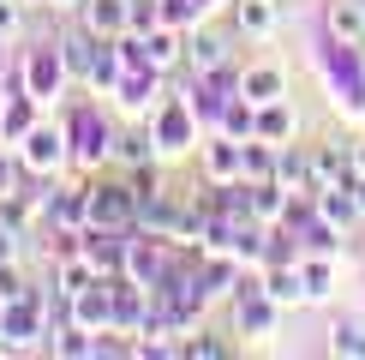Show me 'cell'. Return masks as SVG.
<instances>
[{
  "label": "cell",
  "mask_w": 365,
  "mask_h": 360,
  "mask_svg": "<svg viewBox=\"0 0 365 360\" xmlns=\"http://www.w3.org/2000/svg\"><path fill=\"white\" fill-rule=\"evenodd\" d=\"M48 6H72V0H48Z\"/></svg>",
  "instance_id": "cell-33"
},
{
  "label": "cell",
  "mask_w": 365,
  "mask_h": 360,
  "mask_svg": "<svg viewBox=\"0 0 365 360\" xmlns=\"http://www.w3.org/2000/svg\"><path fill=\"white\" fill-rule=\"evenodd\" d=\"M6 192H19V162L0 156V199H6Z\"/></svg>",
  "instance_id": "cell-28"
},
{
  "label": "cell",
  "mask_w": 365,
  "mask_h": 360,
  "mask_svg": "<svg viewBox=\"0 0 365 360\" xmlns=\"http://www.w3.org/2000/svg\"><path fill=\"white\" fill-rule=\"evenodd\" d=\"M354 199H359V216H365V174L354 180Z\"/></svg>",
  "instance_id": "cell-31"
},
{
  "label": "cell",
  "mask_w": 365,
  "mask_h": 360,
  "mask_svg": "<svg viewBox=\"0 0 365 360\" xmlns=\"http://www.w3.org/2000/svg\"><path fill=\"white\" fill-rule=\"evenodd\" d=\"M180 66H186L192 79H210V72L227 66V42L216 36V30H192V36H186V60H180Z\"/></svg>",
  "instance_id": "cell-9"
},
{
  "label": "cell",
  "mask_w": 365,
  "mask_h": 360,
  "mask_svg": "<svg viewBox=\"0 0 365 360\" xmlns=\"http://www.w3.org/2000/svg\"><path fill=\"white\" fill-rule=\"evenodd\" d=\"M24 132H30V90H19L0 114V139H24Z\"/></svg>",
  "instance_id": "cell-23"
},
{
  "label": "cell",
  "mask_w": 365,
  "mask_h": 360,
  "mask_svg": "<svg viewBox=\"0 0 365 360\" xmlns=\"http://www.w3.org/2000/svg\"><path fill=\"white\" fill-rule=\"evenodd\" d=\"M114 156H120V162H150V156H162V150H156V132H120V139H114Z\"/></svg>",
  "instance_id": "cell-22"
},
{
  "label": "cell",
  "mask_w": 365,
  "mask_h": 360,
  "mask_svg": "<svg viewBox=\"0 0 365 360\" xmlns=\"http://www.w3.org/2000/svg\"><path fill=\"white\" fill-rule=\"evenodd\" d=\"M96 49H102V36H96V30H72V36L66 42H60V60H66V72H72V79H90V66H96Z\"/></svg>",
  "instance_id": "cell-16"
},
{
  "label": "cell",
  "mask_w": 365,
  "mask_h": 360,
  "mask_svg": "<svg viewBox=\"0 0 365 360\" xmlns=\"http://www.w3.org/2000/svg\"><path fill=\"white\" fill-rule=\"evenodd\" d=\"M84 30H96L102 42L132 30V0H84Z\"/></svg>",
  "instance_id": "cell-11"
},
{
  "label": "cell",
  "mask_w": 365,
  "mask_h": 360,
  "mask_svg": "<svg viewBox=\"0 0 365 360\" xmlns=\"http://www.w3.org/2000/svg\"><path fill=\"white\" fill-rule=\"evenodd\" d=\"M66 312H72V324H84V330H114V276H96V282H84L78 294H66Z\"/></svg>",
  "instance_id": "cell-2"
},
{
  "label": "cell",
  "mask_w": 365,
  "mask_h": 360,
  "mask_svg": "<svg viewBox=\"0 0 365 360\" xmlns=\"http://www.w3.org/2000/svg\"><path fill=\"white\" fill-rule=\"evenodd\" d=\"M264 294L276 300V306H299V300H306V282H299V259H294V264H269Z\"/></svg>",
  "instance_id": "cell-18"
},
{
  "label": "cell",
  "mask_w": 365,
  "mask_h": 360,
  "mask_svg": "<svg viewBox=\"0 0 365 360\" xmlns=\"http://www.w3.org/2000/svg\"><path fill=\"white\" fill-rule=\"evenodd\" d=\"M66 150H72V144H66V132H60V126H30L19 156H24L30 174H54L60 162H66Z\"/></svg>",
  "instance_id": "cell-4"
},
{
  "label": "cell",
  "mask_w": 365,
  "mask_h": 360,
  "mask_svg": "<svg viewBox=\"0 0 365 360\" xmlns=\"http://www.w3.org/2000/svg\"><path fill=\"white\" fill-rule=\"evenodd\" d=\"M156 24H162V6H156V0H132V30H138V36H150Z\"/></svg>",
  "instance_id": "cell-25"
},
{
  "label": "cell",
  "mask_w": 365,
  "mask_h": 360,
  "mask_svg": "<svg viewBox=\"0 0 365 360\" xmlns=\"http://www.w3.org/2000/svg\"><path fill=\"white\" fill-rule=\"evenodd\" d=\"M347 156H354V180L365 174V139H354V144H347Z\"/></svg>",
  "instance_id": "cell-29"
},
{
  "label": "cell",
  "mask_w": 365,
  "mask_h": 360,
  "mask_svg": "<svg viewBox=\"0 0 365 360\" xmlns=\"http://www.w3.org/2000/svg\"><path fill=\"white\" fill-rule=\"evenodd\" d=\"M192 139H197L192 109H186V102H168L162 120H156V150H162V156H180V150H192Z\"/></svg>",
  "instance_id": "cell-10"
},
{
  "label": "cell",
  "mask_w": 365,
  "mask_h": 360,
  "mask_svg": "<svg viewBox=\"0 0 365 360\" xmlns=\"http://www.w3.org/2000/svg\"><path fill=\"white\" fill-rule=\"evenodd\" d=\"M324 30H329L336 49H365V0H329Z\"/></svg>",
  "instance_id": "cell-6"
},
{
  "label": "cell",
  "mask_w": 365,
  "mask_h": 360,
  "mask_svg": "<svg viewBox=\"0 0 365 360\" xmlns=\"http://www.w3.org/2000/svg\"><path fill=\"white\" fill-rule=\"evenodd\" d=\"M246 180H276V144L246 139Z\"/></svg>",
  "instance_id": "cell-21"
},
{
  "label": "cell",
  "mask_w": 365,
  "mask_h": 360,
  "mask_svg": "<svg viewBox=\"0 0 365 360\" xmlns=\"http://www.w3.org/2000/svg\"><path fill=\"white\" fill-rule=\"evenodd\" d=\"M240 96H246L252 109H264V102H282V96H287L282 66H246V72H240Z\"/></svg>",
  "instance_id": "cell-13"
},
{
  "label": "cell",
  "mask_w": 365,
  "mask_h": 360,
  "mask_svg": "<svg viewBox=\"0 0 365 360\" xmlns=\"http://www.w3.org/2000/svg\"><path fill=\"white\" fill-rule=\"evenodd\" d=\"M19 6H24V0H0V36L19 30Z\"/></svg>",
  "instance_id": "cell-27"
},
{
  "label": "cell",
  "mask_w": 365,
  "mask_h": 360,
  "mask_svg": "<svg viewBox=\"0 0 365 360\" xmlns=\"http://www.w3.org/2000/svg\"><path fill=\"white\" fill-rule=\"evenodd\" d=\"M317 186H354V156H347V144H317L312 150V192Z\"/></svg>",
  "instance_id": "cell-8"
},
{
  "label": "cell",
  "mask_w": 365,
  "mask_h": 360,
  "mask_svg": "<svg viewBox=\"0 0 365 360\" xmlns=\"http://www.w3.org/2000/svg\"><path fill=\"white\" fill-rule=\"evenodd\" d=\"M276 186H287V192H312V150L276 144Z\"/></svg>",
  "instance_id": "cell-15"
},
{
  "label": "cell",
  "mask_w": 365,
  "mask_h": 360,
  "mask_svg": "<svg viewBox=\"0 0 365 360\" xmlns=\"http://www.w3.org/2000/svg\"><path fill=\"white\" fill-rule=\"evenodd\" d=\"M24 6H48V0H24Z\"/></svg>",
  "instance_id": "cell-32"
},
{
  "label": "cell",
  "mask_w": 365,
  "mask_h": 360,
  "mask_svg": "<svg viewBox=\"0 0 365 360\" xmlns=\"http://www.w3.org/2000/svg\"><path fill=\"white\" fill-rule=\"evenodd\" d=\"M66 79H72V72H66V60H60V49H30V54H24L19 84L30 90V96H54Z\"/></svg>",
  "instance_id": "cell-5"
},
{
  "label": "cell",
  "mask_w": 365,
  "mask_h": 360,
  "mask_svg": "<svg viewBox=\"0 0 365 360\" xmlns=\"http://www.w3.org/2000/svg\"><path fill=\"white\" fill-rule=\"evenodd\" d=\"M317 216L329 222V229H354V222H365L359 216V199H354V186H317Z\"/></svg>",
  "instance_id": "cell-12"
},
{
  "label": "cell",
  "mask_w": 365,
  "mask_h": 360,
  "mask_svg": "<svg viewBox=\"0 0 365 360\" xmlns=\"http://www.w3.org/2000/svg\"><path fill=\"white\" fill-rule=\"evenodd\" d=\"M234 24L246 30V36H269V30L282 24V0H240V6H234Z\"/></svg>",
  "instance_id": "cell-17"
},
{
  "label": "cell",
  "mask_w": 365,
  "mask_h": 360,
  "mask_svg": "<svg viewBox=\"0 0 365 360\" xmlns=\"http://www.w3.org/2000/svg\"><path fill=\"white\" fill-rule=\"evenodd\" d=\"M19 294H24V276H19V264L6 259V264H0V306H12Z\"/></svg>",
  "instance_id": "cell-26"
},
{
  "label": "cell",
  "mask_w": 365,
  "mask_h": 360,
  "mask_svg": "<svg viewBox=\"0 0 365 360\" xmlns=\"http://www.w3.org/2000/svg\"><path fill=\"white\" fill-rule=\"evenodd\" d=\"M180 354H192V360H222V354H234V349H227L222 336H204V330H192V336L180 342Z\"/></svg>",
  "instance_id": "cell-24"
},
{
  "label": "cell",
  "mask_w": 365,
  "mask_h": 360,
  "mask_svg": "<svg viewBox=\"0 0 365 360\" xmlns=\"http://www.w3.org/2000/svg\"><path fill=\"white\" fill-rule=\"evenodd\" d=\"M12 252H19V234H6V229H0V264H6Z\"/></svg>",
  "instance_id": "cell-30"
},
{
  "label": "cell",
  "mask_w": 365,
  "mask_h": 360,
  "mask_svg": "<svg viewBox=\"0 0 365 360\" xmlns=\"http://www.w3.org/2000/svg\"><path fill=\"white\" fill-rule=\"evenodd\" d=\"M299 282H306V300H329L336 294V252H306L299 259Z\"/></svg>",
  "instance_id": "cell-14"
},
{
  "label": "cell",
  "mask_w": 365,
  "mask_h": 360,
  "mask_svg": "<svg viewBox=\"0 0 365 360\" xmlns=\"http://www.w3.org/2000/svg\"><path fill=\"white\" fill-rule=\"evenodd\" d=\"M66 144H72V156H78L84 169H96V162H108V156H114V132H108V120H102V114H90V109H78V114H72Z\"/></svg>",
  "instance_id": "cell-3"
},
{
  "label": "cell",
  "mask_w": 365,
  "mask_h": 360,
  "mask_svg": "<svg viewBox=\"0 0 365 360\" xmlns=\"http://www.w3.org/2000/svg\"><path fill=\"white\" fill-rule=\"evenodd\" d=\"M252 139H269V144H287V139H294V109H287V96L257 109V132H252Z\"/></svg>",
  "instance_id": "cell-20"
},
{
  "label": "cell",
  "mask_w": 365,
  "mask_h": 360,
  "mask_svg": "<svg viewBox=\"0 0 365 360\" xmlns=\"http://www.w3.org/2000/svg\"><path fill=\"white\" fill-rule=\"evenodd\" d=\"M204 174L216 180V186H227V180H246V144L227 139V132H222V139H210V144H204Z\"/></svg>",
  "instance_id": "cell-7"
},
{
  "label": "cell",
  "mask_w": 365,
  "mask_h": 360,
  "mask_svg": "<svg viewBox=\"0 0 365 360\" xmlns=\"http://www.w3.org/2000/svg\"><path fill=\"white\" fill-rule=\"evenodd\" d=\"M132 222H138V192L126 180L90 186V229H132Z\"/></svg>",
  "instance_id": "cell-1"
},
{
  "label": "cell",
  "mask_w": 365,
  "mask_h": 360,
  "mask_svg": "<svg viewBox=\"0 0 365 360\" xmlns=\"http://www.w3.org/2000/svg\"><path fill=\"white\" fill-rule=\"evenodd\" d=\"M36 216H42V204L30 199V192H6V199H0V229L6 234H30Z\"/></svg>",
  "instance_id": "cell-19"
}]
</instances>
